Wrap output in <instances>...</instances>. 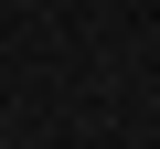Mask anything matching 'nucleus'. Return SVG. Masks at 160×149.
<instances>
[]
</instances>
